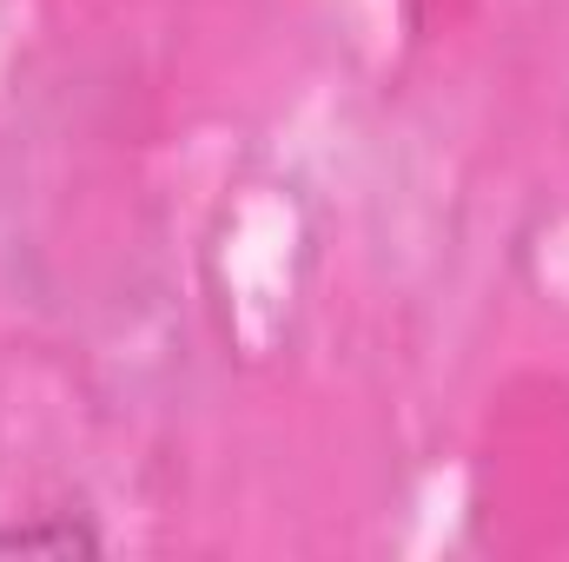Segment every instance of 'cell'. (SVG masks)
I'll use <instances>...</instances> for the list:
<instances>
[{
    "label": "cell",
    "mask_w": 569,
    "mask_h": 562,
    "mask_svg": "<svg viewBox=\"0 0 569 562\" xmlns=\"http://www.w3.org/2000/svg\"><path fill=\"white\" fill-rule=\"evenodd\" d=\"M107 550V536L87 523V516H73V510H33V516H13V523H0V556H100Z\"/></svg>",
    "instance_id": "cell-1"
}]
</instances>
